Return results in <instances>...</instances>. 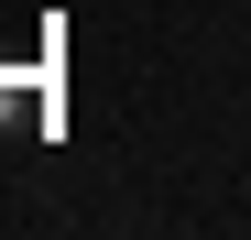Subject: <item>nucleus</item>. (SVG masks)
<instances>
[{"instance_id": "1", "label": "nucleus", "mask_w": 251, "mask_h": 240, "mask_svg": "<svg viewBox=\"0 0 251 240\" xmlns=\"http://www.w3.org/2000/svg\"><path fill=\"white\" fill-rule=\"evenodd\" d=\"M33 120H44V98H33V88H0V131H33Z\"/></svg>"}]
</instances>
